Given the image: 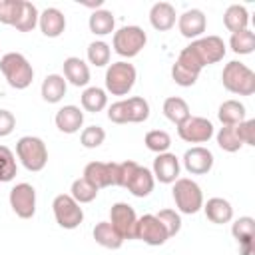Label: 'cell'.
Masks as SVG:
<instances>
[{
	"label": "cell",
	"instance_id": "8d00e7d4",
	"mask_svg": "<svg viewBox=\"0 0 255 255\" xmlns=\"http://www.w3.org/2000/svg\"><path fill=\"white\" fill-rule=\"evenodd\" d=\"M16 175V159L14 153L6 147L0 145V181H10Z\"/></svg>",
	"mask_w": 255,
	"mask_h": 255
},
{
	"label": "cell",
	"instance_id": "5b68a950",
	"mask_svg": "<svg viewBox=\"0 0 255 255\" xmlns=\"http://www.w3.org/2000/svg\"><path fill=\"white\" fill-rule=\"evenodd\" d=\"M16 153L22 161V165L30 171H40L44 169L46 161H48V149L46 143L40 137L34 135H24L18 139L16 143Z\"/></svg>",
	"mask_w": 255,
	"mask_h": 255
},
{
	"label": "cell",
	"instance_id": "5bb4252c",
	"mask_svg": "<svg viewBox=\"0 0 255 255\" xmlns=\"http://www.w3.org/2000/svg\"><path fill=\"white\" fill-rule=\"evenodd\" d=\"M84 179H88L98 189L118 185V163H114V161H110V163L92 161L84 169Z\"/></svg>",
	"mask_w": 255,
	"mask_h": 255
},
{
	"label": "cell",
	"instance_id": "8fae6325",
	"mask_svg": "<svg viewBox=\"0 0 255 255\" xmlns=\"http://www.w3.org/2000/svg\"><path fill=\"white\" fill-rule=\"evenodd\" d=\"M110 223L124 239H135V223L137 215L131 205L128 203H114L110 209Z\"/></svg>",
	"mask_w": 255,
	"mask_h": 255
},
{
	"label": "cell",
	"instance_id": "d590c367",
	"mask_svg": "<svg viewBox=\"0 0 255 255\" xmlns=\"http://www.w3.org/2000/svg\"><path fill=\"white\" fill-rule=\"evenodd\" d=\"M145 145H147V149H151L155 153H165L171 145V137L163 129H151L145 133Z\"/></svg>",
	"mask_w": 255,
	"mask_h": 255
},
{
	"label": "cell",
	"instance_id": "4dcf8cb0",
	"mask_svg": "<svg viewBox=\"0 0 255 255\" xmlns=\"http://www.w3.org/2000/svg\"><path fill=\"white\" fill-rule=\"evenodd\" d=\"M108 104V96L102 88H88L84 94H82V106L86 112H92V114H98L106 108Z\"/></svg>",
	"mask_w": 255,
	"mask_h": 255
},
{
	"label": "cell",
	"instance_id": "4fadbf2b",
	"mask_svg": "<svg viewBox=\"0 0 255 255\" xmlns=\"http://www.w3.org/2000/svg\"><path fill=\"white\" fill-rule=\"evenodd\" d=\"M177 133L183 141L189 143H203L209 141V137L213 135V124L205 118H187L183 124L177 126Z\"/></svg>",
	"mask_w": 255,
	"mask_h": 255
},
{
	"label": "cell",
	"instance_id": "9a60e30c",
	"mask_svg": "<svg viewBox=\"0 0 255 255\" xmlns=\"http://www.w3.org/2000/svg\"><path fill=\"white\" fill-rule=\"evenodd\" d=\"M183 165L193 175H203L213 167V153L205 147H191L183 155Z\"/></svg>",
	"mask_w": 255,
	"mask_h": 255
},
{
	"label": "cell",
	"instance_id": "d4e9b609",
	"mask_svg": "<svg viewBox=\"0 0 255 255\" xmlns=\"http://www.w3.org/2000/svg\"><path fill=\"white\" fill-rule=\"evenodd\" d=\"M94 239L96 243H100L102 247L108 249H120L124 243V237L114 229V225L110 221H100L94 227Z\"/></svg>",
	"mask_w": 255,
	"mask_h": 255
},
{
	"label": "cell",
	"instance_id": "ffe728a7",
	"mask_svg": "<svg viewBox=\"0 0 255 255\" xmlns=\"http://www.w3.org/2000/svg\"><path fill=\"white\" fill-rule=\"evenodd\" d=\"M84 124V112L76 106H64L56 114V126L64 133H76Z\"/></svg>",
	"mask_w": 255,
	"mask_h": 255
},
{
	"label": "cell",
	"instance_id": "d6986e66",
	"mask_svg": "<svg viewBox=\"0 0 255 255\" xmlns=\"http://www.w3.org/2000/svg\"><path fill=\"white\" fill-rule=\"evenodd\" d=\"M40 30L48 38H58L66 28V18L58 8H46L38 18Z\"/></svg>",
	"mask_w": 255,
	"mask_h": 255
},
{
	"label": "cell",
	"instance_id": "836d02e7",
	"mask_svg": "<svg viewBox=\"0 0 255 255\" xmlns=\"http://www.w3.org/2000/svg\"><path fill=\"white\" fill-rule=\"evenodd\" d=\"M217 145L221 147V149H225V151H239L241 149V139H239V135H237V129H235V126H223L221 129H219V133H217Z\"/></svg>",
	"mask_w": 255,
	"mask_h": 255
},
{
	"label": "cell",
	"instance_id": "44dd1931",
	"mask_svg": "<svg viewBox=\"0 0 255 255\" xmlns=\"http://www.w3.org/2000/svg\"><path fill=\"white\" fill-rule=\"evenodd\" d=\"M253 231H255L253 217H239L233 223L231 233L241 245V255H251V251H253Z\"/></svg>",
	"mask_w": 255,
	"mask_h": 255
},
{
	"label": "cell",
	"instance_id": "7402d4cb",
	"mask_svg": "<svg viewBox=\"0 0 255 255\" xmlns=\"http://www.w3.org/2000/svg\"><path fill=\"white\" fill-rule=\"evenodd\" d=\"M149 22L155 30L165 32L175 24V8L169 2H157L149 10Z\"/></svg>",
	"mask_w": 255,
	"mask_h": 255
},
{
	"label": "cell",
	"instance_id": "74e56055",
	"mask_svg": "<svg viewBox=\"0 0 255 255\" xmlns=\"http://www.w3.org/2000/svg\"><path fill=\"white\" fill-rule=\"evenodd\" d=\"M22 4H24V0H2L0 2V22L14 26V22L18 20V16L22 12Z\"/></svg>",
	"mask_w": 255,
	"mask_h": 255
},
{
	"label": "cell",
	"instance_id": "f35d334b",
	"mask_svg": "<svg viewBox=\"0 0 255 255\" xmlns=\"http://www.w3.org/2000/svg\"><path fill=\"white\" fill-rule=\"evenodd\" d=\"M88 60L94 66H106L110 62V46L106 42H92L88 46Z\"/></svg>",
	"mask_w": 255,
	"mask_h": 255
},
{
	"label": "cell",
	"instance_id": "60d3db41",
	"mask_svg": "<svg viewBox=\"0 0 255 255\" xmlns=\"http://www.w3.org/2000/svg\"><path fill=\"white\" fill-rule=\"evenodd\" d=\"M155 217H157V219H159V223L165 227V231H167V235H169V237H171V235H175V233L181 229V219H179V215H177L173 209H161Z\"/></svg>",
	"mask_w": 255,
	"mask_h": 255
},
{
	"label": "cell",
	"instance_id": "4316f807",
	"mask_svg": "<svg viewBox=\"0 0 255 255\" xmlns=\"http://www.w3.org/2000/svg\"><path fill=\"white\" fill-rule=\"evenodd\" d=\"M217 116H219L223 126H237L245 120V106L237 100H227L219 106Z\"/></svg>",
	"mask_w": 255,
	"mask_h": 255
},
{
	"label": "cell",
	"instance_id": "e575fe53",
	"mask_svg": "<svg viewBox=\"0 0 255 255\" xmlns=\"http://www.w3.org/2000/svg\"><path fill=\"white\" fill-rule=\"evenodd\" d=\"M98 187H94L88 179H84V177H80V179H76L74 183H72V197L78 201V203H90V201H94L96 199V195H98Z\"/></svg>",
	"mask_w": 255,
	"mask_h": 255
},
{
	"label": "cell",
	"instance_id": "cb8c5ba5",
	"mask_svg": "<svg viewBox=\"0 0 255 255\" xmlns=\"http://www.w3.org/2000/svg\"><path fill=\"white\" fill-rule=\"evenodd\" d=\"M203 209H205L207 219H209L211 223H217V225L227 223V221H231V217H233V207H231V203H229L227 199H223V197H211V199H207V203H205Z\"/></svg>",
	"mask_w": 255,
	"mask_h": 255
},
{
	"label": "cell",
	"instance_id": "ba28073f",
	"mask_svg": "<svg viewBox=\"0 0 255 255\" xmlns=\"http://www.w3.org/2000/svg\"><path fill=\"white\" fill-rule=\"evenodd\" d=\"M145 42L147 36L139 26H124L114 34V50L124 58H131L139 54Z\"/></svg>",
	"mask_w": 255,
	"mask_h": 255
},
{
	"label": "cell",
	"instance_id": "f546056e",
	"mask_svg": "<svg viewBox=\"0 0 255 255\" xmlns=\"http://www.w3.org/2000/svg\"><path fill=\"white\" fill-rule=\"evenodd\" d=\"M90 30L98 36H106V34H112L114 32V26H116V20H114V14L110 10H96L92 12L90 16Z\"/></svg>",
	"mask_w": 255,
	"mask_h": 255
},
{
	"label": "cell",
	"instance_id": "83f0119b",
	"mask_svg": "<svg viewBox=\"0 0 255 255\" xmlns=\"http://www.w3.org/2000/svg\"><path fill=\"white\" fill-rule=\"evenodd\" d=\"M163 114H165V118L169 122L179 126L189 118V106L185 104V100H181L177 96H171V98H167L163 102Z\"/></svg>",
	"mask_w": 255,
	"mask_h": 255
},
{
	"label": "cell",
	"instance_id": "8992f818",
	"mask_svg": "<svg viewBox=\"0 0 255 255\" xmlns=\"http://www.w3.org/2000/svg\"><path fill=\"white\" fill-rule=\"evenodd\" d=\"M173 199H175V205L179 207L181 213H197L201 207H203V193L199 189V185L187 177H181V179H175V185H173Z\"/></svg>",
	"mask_w": 255,
	"mask_h": 255
},
{
	"label": "cell",
	"instance_id": "7a4b0ae2",
	"mask_svg": "<svg viewBox=\"0 0 255 255\" xmlns=\"http://www.w3.org/2000/svg\"><path fill=\"white\" fill-rule=\"evenodd\" d=\"M0 70L8 84L16 90H24L34 80V70L28 64V60L18 52H8L0 58Z\"/></svg>",
	"mask_w": 255,
	"mask_h": 255
},
{
	"label": "cell",
	"instance_id": "7bdbcfd3",
	"mask_svg": "<svg viewBox=\"0 0 255 255\" xmlns=\"http://www.w3.org/2000/svg\"><path fill=\"white\" fill-rule=\"evenodd\" d=\"M16 126V118L12 116V112L8 110H0V137H6L12 133Z\"/></svg>",
	"mask_w": 255,
	"mask_h": 255
},
{
	"label": "cell",
	"instance_id": "30bf717a",
	"mask_svg": "<svg viewBox=\"0 0 255 255\" xmlns=\"http://www.w3.org/2000/svg\"><path fill=\"white\" fill-rule=\"evenodd\" d=\"M10 205L22 219H30L36 213V189L30 183H18L10 189Z\"/></svg>",
	"mask_w": 255,
	"mask_h": 255
},
{
	"label": "cell",
	"instance_id": "3957f363",
	"mask_svg": "<svg viewBox=\"0 0 255 255\" xmlns=\"http://www.w3.org/2000/svg\"><path fill=\"white\" fill-rule=\"evenodd\" d=\"M223 86L239 96H251L255 92V74L241 62H229L221 74Z\"/></svg>",
	"mask_w": 255,
	"mask_h": 255
},
{
	"label": "cell",
	"instance_id": "6da1fadb",
	"mask_svg": "<svg viewBox=\"0 0 255 255\" xmlns=\"http://www.w3.org/2000/svg\"><path fill=\"white\" fill-rule=\"evenodd\" d=\"M223 56H225L223 40L219 36H207V38H199V40L191 42L187 48H183L179 52L177 64L199 76L201 68L223 60Z\"/></svg>",
	"mask_w": 255,
	"mask_h": 255
},
{
	"label": "cell",
	"instance_id": "2e32d148",
	"mask_svg": "<svg viewBox=\"0 0 255 255\" xmlns=\"http://www.w3.org/2000/svg\"><path fill=\"white\" fill-rule=\"evenodd\" d=\"M153 175L161 183H173L179 175V159L173 153H159L153 159Z\"/></svg>",
	"mask_w": 255,
	"mask_h": 255
},
{
	"label": "cell",
	"instance_id": "1f68e13d",
	"mask_svg": "<svg viewBox=\"0 0 255 255\" xmlns=\"http://www.w3.org/2000/svg\"><path fill=\"white\" fill-rule=\"evenodd\" d=\"M38 18H40V14H38L36 6H34L32 2H26V0H24L22 12H20L18 20L14 22V28L20 30V32H30V30H34V26L38 24Z\"/></svg>",
	"mask_w": 255,
	"mask_h": 255
},
{
	"label": "cell",
	"instance_id": "f1b7e54d",
	"mask_svg": "<svg viewBox=\"0 0 255 255\" xmlns=\"http://www.w3.org/2000/svg\"><path fill=\"white\" fill-rule=\"evenodd\" d=\"M223 22L227 26V30H231L233 34L235 32H241V30H247V22H249V16H247V10L239 4H233L225 10L223 14Z\"/></svg>",
	"mask_w": 255,
	"mask_h": 255
},
{
	"label": "cell",
	"instance_id": "d6a6232c",
	"mask_svg": "<svg viewBox=\"0 0 255 255\" xmlns=\"http://www.w3.org/2000/svg\"><path fill=\"white\" fill-rule=\"evenodd\" d=\"M229 44H231V50L237 54H251L255 50V34L251 30L235 32V34H231Z\"/></svg>",
	"mask_w": 255,
	"mask_h": 255
},
{
	"label": "cell",
	"instance_id": "ab89813d",
	"mask_svg": "<svg viewBox=\"0 0 255 255\" xmlns=\"http://www.w3.org/2000/svg\"><path fill=\"white\" fill-rule=\"evenodd\" d=\"M104 139H106V131H104V128H100V126H90V128H86V129L82 131V135H80L82 145L88 147V149H94V147L102 145Z\"/></svg>",
	"mask_w": 255,
	"mask_h": 255
},
{
	"label": "cell",
	"instance_id": "277c9868",
	"mask_svg": "<svg viewBox=\"0 0 255 255\" xmlns=\"http://www.w3.org/2000/svg\"><path fill=\"white\" fill-rule=\"evenodd\" d=\"M149 116V104L143 98H128L116 102L108 110V118L114 124H128V122H145Z\"/></svg>",
	"mask_w": 255,
	"mask_h": 255
},
{
	"label": "cell",
	"instance_id": "603a6c76",
	"mask_svg": "<svg viewBox=\"0 0 255 255\" xmlns=\"http://www.w3.org/2000/svg\"><path fill=\"white\" fill-rule=\"evenodd\" d=\"M64 76L70 84L80 88V86H86L90 82V68L86 66L84 60L72 56V58L64 60Z\"/></svg>",
	"mask_w": 255,
	"mask_h": 255
},
{
	"label": "cell",
	"instance_id": "52a82bcc",
	"mask_svg": "<svg viewBox=\"0 0 255 255\" xmlns=\"http://www.w3.org/2000/svg\"><path fill=\"white\" fill-rule=\"evenodd\" d=\"M135 84V68L128 62H116L106 72V88L112 96H126Z\"/></svg>",
	"mask_w": 255,
	"mask_h": 255
},
{
	"label": "cell",
	"instance_id": "484cf974",
	"mask_svg": "<svg viewBox=\"0 0 255 255\" xmlns=\"http://www.w3.org/2000/svg\"><path fill=\"white\" fill-rule=\"evenodd\" d=\"M64 96H66V80L58 74L46 76V80L42 82V98L48 104H58Z\"/></svg>",
	"mask_w": 255,
	"mask_h": 255
},
{
	"label": "cell",
	"instance_id": "e0dca14e",
	"mask_svg": "<svg viewBox=\"0 0 255 255\" xmlns=\"http://www.w3.org/2000/svg\"><path fill=\"white\" fill-rule=\"evenodd\" d=\"M126 187L135 195V197H145L153 191V173L147 167L135 165L131 175L126 181Z\"/></svg>",
	"mask_w": 255,
	"mask_h": 255
},
{
	"label": "cell",
	"instance_id": "ac0fdd59",
	"mask_svg": "<svg viewBox=\"0 0 255 255\" xmlns=\"http://www.w3.org/2000/svg\"><path fill=\"white\" fill-rule=\"evenodd\" d=\"M179 32L185 38H197L205 32V16L201 10L191 8L179 16Z\"/></svg>",
	"mask_w": 255,
	"mask_h": 255
},
{
	"label": "cell",
	"instance_id": "7c38bea8",
	"mask_svg": "<svg viewBox=\"0 0 255 255\" xmlns=\"http://www.w3.org/2000/svg\"><path fill=\"white\" fill-rule=\"evenodd\" d=\"M167 231L159 223V219L151 213L141 215L135 223V239H141L147 245H163L167 241Z\"/></svg>",
	"mask_w": 255,
	"mask_h": 255
},
{
	"label": "cell",
	"instance_id": "9c48e42d",
	"mask_svg": "<svg viewBox=\"0 0 255 255\" xmlns=\"http://www.w3.org/2000/svg\"><path fill=\"white\" fill-rule=\"evenodd\" d=\"M52 207H54V215H56L58 225L64 229H76L84 221V211L72 195H66V193L56 195Z\"/></svg>",
	"mask_w": 255,
	"mask_h": 255
},
{
	"label": "cell",
	"instance_id": "b9f144b4",
	"mask_svg": "<svg viewBox=\"0 0 255 255\" xmlns=\"http://www.w3.org/2000/svg\"><path fill=\"white\" fill-rule=\"evenodd\" d=\"M235 129H237L241 143L255 145V120H243L241 124L235 126Z\"/></svg>",
	"mask_w": 255,
	"mask_h": 255
}]
</instances>
